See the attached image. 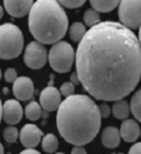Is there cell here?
Returning <instances> with one entry per match:
<instances>
[{"instance_id": "cell-10", "label": "cell", "mask_w": 141, "mask_h": 154, "mask_svg": "<svg viewBox=\"0 0 141 154\" xmlns=\"http://www.w3.org/2000/svg\"><path fill=\"white\" fill-rule=\"evenodd\" d=\"M13 93L14 97L20 101H27L33 98L34 94V84L28 77H18L13 82Z\"/></svg>"}, {"instance_id": "cell-1", "label": "cell", "mask_w": 141, "mask_h": 154, "mask_svg": "<svg viewBox=\"0 0 141 154\" xmlns=\"http://www.w3.org/2000/svg\"><path fill=\"white\" fill-rule=\"evenodd\" d=\"M75 68L80 84L103 101L124 99L141 78V45L128 27L100 21L90 27L78 45Z\"/></svg>"}, {"instance_id": "cell-18", "label": "cell", "mask_w": 141, "mask_h": 154, "mask_svg": "<svg viewBox=\"0 0 141 154\" xmlns=\"http://www.w3.org/2000/svg\"><path fill=\"white\" fill-rule=\"evenodd\" d=\"M86 32H87L86 26L81 23H74L69 27V37L74 42H80L85 37Z\"/></svg>"}, {"instance_id": "cell-14", "label": "cell", "mask_w": 141, "mask_h": 154, "mask_svg": "<svg viewBox=\"0 0 141 154\" xmlns=\"http://www.w3.org/2000/svg\"><path fill=\"white\" fill-rule=\"evenodd\" d=\"M121 134L115 127H106L101 134V142L106 148H116L120 145Z\"/></svg>"}, {"instance_id": "cell-27", "label": "cell", "mask_w": 141, "mask_h": 154, "mask_svg": "<svg viewBox=\"0 0 141 154\" xmlns=\"http://www.w3.org/2000/svg\"><path fill=\"white\" fill-rule=\"evenodd\" d=\"M128 154H141V142L134 143L128 151Z\"/></svg>"}, {"instance_id": "cell-31", "label": "cell", "mask_w": 141, "mask_h": 154, "mask_svg": "<svg viewBox=\"0 0 141 154\" xmlns=\"http://www.w3.org/2000/svg\"><path fill=\"white\" fill-rule=\"evenodd\" d=\"M1 119H2V103L0 100V122H1Z\"/></svg>"}, {"instance_id": "cell-4", "label": "cell", "mask_w": 141, "mask_h": 154, "mask_svg": "<svg viewBox=\"0 0 141 154\" xmlns=\"http://www.w3.org/2000/svg\"><path fill=\"white\" fill-rule=\"evenodd\" d=\"M24 48V35L18 26L0 25V59L11 60L20 55Z\"/></svg>"}, {"instance_id": "cell-28", "label": "cell", "mask_w": 141, "mask_h": 154, "mask_svg": "<svg viewBox=\"0 0 141 154\" xmlns=\"http://www.w3.org/2000/svg\"><path fill=\"white\" fill-rule=\"evenodd\" d=\"M72 154H87L86 149L82 146H74V148L72 149Z\"/></svg>"}, {"instance_id": "cell-7", "label": "cell", "mask_w": 141, "mask_h": 154, "mask_svg": "<svg viewBox=\"0 0 141 154\" xmlns=\"http://www.w3.org/2000/svg\"><path fill=\"white\" fill-rule=\"evenodd\" d=\"M48 60V53L45 46L39 41H32L27 45L24 54V61L27 67L32 69L42 68Z\"/></svg>"}, {"instance_id": "cell-19", "label": "cell", "mask_w": 141, "mask_h": 154, "mask_svg": "<svg viewBox=\"0 0 141 154\" xmlns=\"http://www.w3.org/2000/svg\"><path fill=\"white\" fill-rule=\"evenodd\" d=\"M42 149L46 152V153H54L57 149H58V146H59V141H58V138L54 135V134H46L44 138H42Z\"/></svg>"}, {"instance_id": "cell-29", "label": "cell", "mask_w": 141, "mask_h": 154, "mask_svg": "<svg viewBox=\"0 0 141 154\" xmlns=\"http://www.w3.org/2000/svg\"><path fill=\"white\" fill-rule=\"evenodd\" d=\"M20 154H41V153L38 152L37 149H34V148H26L23 152H20Z\"/></svg>"}, {"instance_id": "cell-30", "label": "cell", "mask_w": 141, "mask_h": 154, "mask_svg": "<svg viewBox=\"0 0 141 154\" xmlns=\"http://www.w3.org/2000/svg\"><path fill=\"white\" fill-rule=\"evenodd\" d=\"M71 81H72L74 85L80 84V80H79V77H78L77 72H74V73H72V74H71Z\"/></svg>"}, {"instance_id": "cell-32", "label": "cell", "mask_w": 141, "mask_h": 154, "mask_svg": "<svg viewBox=\"0 0 141 154\" xmlns=\"http://www.w3.org/2000/svg\"><path fill=\"white\" fill-rule=\"evenodd\" d=\"M2 17H4V8L0 6V19H1Z\"/></svg>"}, {"instance_id": "cell-6", "label": "cell", "mask_w": 141, "mask_h": 154, "mask_svg": "<svg viewBox=\"0 0 141 154\" xmlns=\"http://www.w3.org/2000/svg\"><path fill=\"white\" fill-rule=\"evenodd\" d=\"M119 20L129 29H136L141 26V0H120Z\"/></svg>"}, {"instance_id": "cell-17", "label": "cell", "mask_w": 141, "mask_h": 154, "mask_svg": "<svg viewBox=\"0 0 141 154\" xmlns=\"http://www.w3.org/2000/svg\"><path fill=\"white\" fill-rule=\"evenodd\" d=\"M130 112L134 116V118L141 122V88L138 90L130 99Z\"/></svg>"}, {"instance_id": "cell-20", "label": "cell", "mask_w": 141, "mask_h": 154, "mask_svg": "<svg viewBox=\"0 0 141 154\" xmlns=\"http://www.w3.org/2000/svg\"><path fill=\"white\" fill-rule=\"evenodd\" d=\"M25 116L31 121H37L41 116V105L37 101H31L26 106Z\"/></svg>"}, {"instance_id": "cell-5", "label": "cell", "mask_w": 141, "mask_h": 154, "mask_svg": "<svg viewBox=\"0 0 141 154\" xmlns=\"http://www.w3.org/2000/svg\"><path fill=\"white\" fill-rule=\"evenodd\" d=\"M75 60L73 47L66 41H58L48 52V61L51 67L58 73H67Z\"/></svg>"}, {"instance_id": "cell-3", "label": "cell", "mask_w": 141, "mask_h": 154, "mask_svg": "<svg viewBox=\"0 0 141 154\" xmlns=\"http://www.w3.org/2000/svg\"><path fill=\"white\" fill-rule=\"evenodd\" d=\"M28 28L42 45L57 44L68 29V19L58 0H37L28 13Z\"/></svg>"}, {"instance_id": "cell-21", "label": "cell", "mask_w": 141, "mask_h": 154, "mask_svg": "<svg viewBox=\"0 0 141 154\" xmlns=\"http://www.w3.org/2000/svg\"><path fill=\"white\" fill-rule=\"evenodd\" d=\"M84 21H85L86 26L93 27V26H95L97 24L100 23V14L94 8H88L84 14Z\"/></svg>"}, {"instance_id": "cell-37", "label": "cell", "mask_w": 141, "mask_h": 154, "mask_svg": "<svg viewBox=\"0 0 141 154\" xmlns=\"http://www.w3.org/2000/svg\"><path fill=\"white\" fill-rule=\"evenodd\" d=\"M140 137H141V132H140Z\"/></svg>"}, {"instance_id": "cell-25", "label": "cell", "mask_w": 141, "mask_h": 154, "mask_svg": "<svg viewBox=\"0 0 141 154\" xmlns=\"http://www.w3.org/2000/svg\"><path fill=\"white\" fill-rule=\"evenodd\" d=\"M17 79H18V74H17V71L14 68L6 69V72H5V80L7 82H14Z\"/></svg>"}, {"instance_id": "cell-22", "label": "cell", "mask_w": 141, "mask_h": 154, "mask_svg": "<svg viewBox=\"0 0 141 154\" xmlns=\"http://www.w3.org/2000/svg\"><path fill=\"white\" fill-rule=\"evenodd\" d=\"M19 131L17 127L14 126H8L4 129V139L7 142L12 143V142H15L19 138Z\"/></svg>"}, {"instance_id": "cell-24", "label": "cell", "mask_w": 141, "mask_h": 154, "mask_svg": "<svg viewBox=\"0 0 141 154\" xmlns=\"http://www.w3.org/2000/svg\"><path fill=\"white\" fill-rule=\"evenodd\" d=\"M58 1L60 2L61 6L67 8H79L86 2V0H58Z\"/></svg>"}, {"instance_id": "cell-9", "label": "cell", "mask_w": 141, "mask_h": 154, "mask_svg": "<svg viewBox=\"0 0 141 154\" xmlns=\"http://www.w3.org/2000/svg\"><path fill=\"white\" fill-rule=\"evenodd\" d=\"M19 138H20V142L24 147L35 148L41 141L42 132L38 126H35L33 124H27L21 128Z\"/></svg>"}, {"instance_id": "cell-34", "label": "cell", "mask_w": 141, "mask_h": 154, "mask_svg": "<svg viewBox=\"0 0 141 154\" xmlns=\"http://www.w3.org/2000/svg\"><path fill=\"white\" fill-rule=\"evenodd\" d=\"M0 154H4V146H2V143H0Z\"/></svg>"}, {"instance_id": "cell-33", "label": "cell", "mask_w": 141, "mask_h": 154, "mask_svg": "<svg viewBox=\"0 0 141 154\" xmlns=\"http://www.w3.org/2000/svg\"><path fill=\"white\" fill-rule=\"evenodd\" d=\"M139 42H140V45H141V26H140V28H139Z\"/></svg>"}, {"instance_id": "cell-15", "label": "cell", "mask_w": 141, "mask_h": 154, "mask_svg": "<svg viewBox=\"0 0 141 154\" xmlns=\"http://www.w3.org/2000/svg\"><path fill=\"white\" fill-rule=\"evenodd\" d=\"M129 112H130V106L125 99L116 100L112 106V113L116 119H120V120L127 119V116H129Z\"/></svg>"}, {"instance_id": "cell-36", "label": "cell", "mask_w": 141, "mask_h": 154, "mask_svg": "<svg viewBox=\"0 0 141 154\" xmlns=\"http://www.w3.org/2000/svg\"><path fill=\"white\" fill-rule=\"evenodd\" d=\"M55 154H64V153H55Z\"/></svg>"}, {"instance_id": "cell-35", "label": "cell", "mask_w": 141, "mask_h": 154, "mask_svg": "<svg viewBox=\"0 0 141 154\" xmlns=\"http://www.w3.org/2000/svg\"><path fill=\"white\" fill-rule=\"evenodd\" d=\"M0 79H1V69H0Z\"/></svg>"}, {"instance_id": "cell-23", "label": "cell", "mask_w": 141, "mask_h": 154, "mask_svg": "<svg viewBox=\"0 0 141 154\" xmlns=\"http://www.w3.org/2000/svg\"><path fill=\"white\" fill-rule=\"evenodd\" d=\"M74 91H75V85L72 82V81H67V82H64L60 87V93L61 95L64 97H71L74 94Z\"/></svg>"}, {"instance_id": "cell-16", "label": "cell", "mask_w": 141, "mask_h": 154, "mask_svg": "<svg viewBox=\"0 0 141 154\" xmlns=\"http://www.w3.org/2000/svg\"><path fill=\"white\" fill-rule=\"evenodd\" d=\"M92 7L98 12H112L120 4V0H90Z\"/></svg>"}, {"instance_id": "cell-26", "label": "cell", "mask_w": 141, "mask_h": 154, "mask_svg": "<svg viewBox=\"0 0 141 154\" xmlns=\"http://www.w3.org/2000/svg\"><path fill=\"white\" fill-rule=\"evenodd\" d=\"M99 111H100L101 118H108V116L111 114V107L105 103L99 105Z\"/></svg>"}, {"instance_id": "cell-2", "label": "cell", "mask_w": 141, "mask_h": 154, "mask_svg": "<svg viewBox=\"0 0 141 154\" xmlns=\"http://www.w3.org/2000/svg\"><path fill=\"white\" fill-rule=\"evenodd\" d=\"M101 114L90 97L73 94L61 101L57 113V127L68 143L85 146L99 133Z\"/></svg>"}, {"instance_id": "cell-12", "label": "cell", "mask_w": 141, "mask_h": 154, "mask_svg": "<svg viewBox=\"0 0 141 154\" xmlns=\"http://www.w3.org/2000/svg\"><path fill=\"white\" fill-rule=\"evenodd\" d=\"M33 4V0H4L6 12L14 18H23L28 14Z\"/></svg>"}, {"instance_id": "cell-8", "label": "cell", "mask_w": 141, "mask_h": 154, "mask_svg": "<svg viewBox=\"0 0 141 154\" xmlns=\"http://www.w3.org/2000/svg\"><path fill=\"white\" fill-rule=\"evenodd\" d=\"M61 103V93L53 86H48L40 93V105L46 112L58 111Z\"/></svg>"}, {"instance_id": "cell-13", "label": "cell", "mask_w": 141, "mask_h": 154, "mask_svg": "<svg viewBox=\"0 0 141 154\" xmlns=\"http://www.w3.org/2000/svg\"><path fill=\"white\" fill-rule=\"evenodd\" d=\"M141 129L135 120L127 119L120 126V134L121 138L126 142H134L140 137Z\"/></svg>"}, {"instance_id": "cell-11", "label": "cell", "mask_w": 141, "mask_h": 154, "mask_svg": "<svg viewBox=\"0 0 141 154\" xmlns=\"http://www.w3.org/2000/svg\"><path fill=\"white\" fill-rule=\"evenodd\" d=\"M23 107L19 101L10 99L2 105V119L8 125H17L23 118Z\"/></svg>"}]
</instances>
